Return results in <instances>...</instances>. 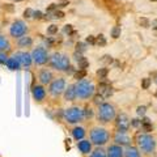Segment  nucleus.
Returning a JSON list of instances; mask_svg holds the SVG:
<instances>
[{"mask_svg":"<svg viewBox=\"0 0 157 157\" xmlns=\"http://www.w3.org/2000/svg\"><path fill=\"white\" fill-rule=\"evenodd\" d=\"M82 113H84V118H85V119H90V118H93V115H94V110H93L92 106H89V105H86L84 107Z\"/></svg>","mask_w":157,"mask_h":157,"instance_id":"nucleus-24","label":"nucleus"},{"mask_svg":"<svg viewBox=\"0 0 157 157\" xmlns=\"http://www.w3.org/2000/svg\"><path fill=\"white\" fill-rule=\"evenodd\" d=\"M89 157H106V149H104L102 147H97V148L92 149Z\"/></svg>","mask_w":157,"mask_h":157,"instance_id":"nucleus-23","label":"nucleus"},{"mask_svg":"<svg viewBox=\"0 0 157 157\" xmlns=\"http://www.w3.org/2000/svg\"><path fill=\"white\" fill-rule=\"evenodd\" d=\"M75 90H76V97L78 100H89L94 96L96 86L93 85V82L88 80H78L75 84Z\"/></svg>","mask_w":157,"mask_h":157,"instance_id":"nucleus-5","label":"nucleus"},{"mask_svg":"<svg viewBox=\"0 0 157 157\" xmlns=\"http://www.w3.org/2000/svg\"><path fill=\"white\" fill-rule=\"evenodd\" d=\"M151 25H152V28H153L155 30H157V20H153V21L151 22Z\"/></svg>","mask_w":157,"mask_h":157,"instance_id":"nucleus-49","label":"nucleus"},{"mask_svg":"<svg viewBox=\"0 0 157 157\" xmlns=\"http://www.w3.org/2000/svg\"><path fill=\"white\" fill-rule=\"evenodd\" d=\"M110 86V84L107 81H105V80H102L100 84H98V88H97V90H98V93H100V94H104V92L107 89V88Z\"/></svg>","mask_w":157,"mask_h":157,"instance_id":"nucleus-25","label":"nucleus"},{"mask_svg":"<svg viewBox=\"0 0 157 157\" xmlns=\"http://www.w3.org/2000/svg\"><path fill=\"white\" fill-rule=\"evenodd\" d=\"M106 157H123V147L115 143L110 144L106 149Z\"/></svg>","mask_w":157,"mask_h":157,"instance_id":"nucleus-15","label":"nucleus"},{"mask_svg":"<svg viewBox=\"0 0 157 157\" xmlns=\"http://www.w3.org/2000/svg\"><path fill=\"white\" fill-rule=\"evenodd\" d=\"M136 113L139 117H145V113H147V107L145 106H137Z\"/></svg>","mask_w":157,"mask_h":157,"instance_id":"nucleus-38","label":"nucleus"},{"mask_svg":"<svg viewBox=\"0 0 157 157\" xmlns=\"http://www.w3.org/2000/svg\"><path fill=\"white\" fill-rule=\"evenodd\" d=\"M152 77H153V82L157 85V72H155V73H152Z\"/></svg>","mask_w":157,"mask_h":157,"instance_id":"nucleus-50","label":"nucleus"},{"mask_svg":"<svg viewBox=\"0 0 157 157\" xmlns=\"http://www.w3.org/2000/svg\"><path fill=\"white\" fill-rule=\"evenodd\" d=\"M68 4H70V2H68V0H60V3L58 4L59 7H66V6H68Z\"/></svg>","mask_w":157,"mask_h":157,"instance_id":"nucleus-45","label":"nucleus"},{"mask_svg":"<svg viewBox=\"0 0 157 157\" xmlns=\"http://www.w3.org/2000/svg\"><path fill=\"white\" fill-rule=\"evenodd\" d=\"M77 67H78V70H85V68L89 67V62L84 58V59H81L80 62H77Z\"/></svg>","mask_w":157,"mask_h":157,"instance_id":"nucleus-29","label":"nucleus"},{"mask_svg":"<svg viewBox=\"0 0 157 157\" xmlns=\"http://www.w3.org/2000/svg\"><path fill=\"white\" fill-rule=\"evenodd\" d=\"M6 67L8 68V70H11V71H18V70H21V66H20L18 60L13 55H9L8 60L6 63Z\"/></svg>","mask_w":157,"mask_h":157,"instance_id":"nucleus-22","label":"nucleus"},{"mask_svg":"<svg viewBox=\"0 0 157 157\" xmlns=\"http://www.w3.org/2000/svg\"><path fill=\"white\" fill-rule=\"evenodd\" d=\"M135 143L137 149L143 156H151L156 153L157 149V139L155 135L148 132H139L135 136Z\"/></svg>","mask_w":157,"mask_h":157,"instance_id":"nucleus-1","label":"nucleus"},{"mask_svg":"<svg viewBox=\"0 0 157 157\" xmlns=\"http://www.w3.org/2000/svg\"><path fill=\"white\" fill-rule=\"evenodd\" d=\"M130 118L124 113H121V114H117L115 118V124H117V131L119 132H127L130 128Z\"/></svg>","mask_w":157,"mask_h":157,"instance_id":"nucleus-13","label":"nucleus"},{"mask_svg":"<svg viewBox=\"0 0 157 157\" xmlns=\"http://www.w3.org/2000/svg\"><path fill=\"white\" fill-rule=\"evenodd\" d=\"M77 148L82 155H89L92 152V141L86 140V139L78 140L77 141Z\"/></svg>","mask_w":157,"mask_h":157,"instance_id":"nucleus-21","label":"nucleus"},{"mask_svg":"<svg viewBox=\"0 0 157 157\" xmlns=\"http://www.w3.org/2000/svg\"><path fill=\"white\" fill-rule=\"evenodd\" d=\"M96 45L97 46H105L106 45V38L102 36V34H100V36L96 37Z\"/></svg>","mask_w":157,"mask_h":157,"instance_id":"nucleus-28","label":"nucleus"},{"mask_svg":"<svg viewBox=\"0 0 157 157\" xmlns=\"http://www.w3.org/2000/svg\"><path fill=\"white\" fill-rule=\"evenodd\" d=\"M73 58H75V60L76 62H80L81 60V59H84V56H82V54L81 52H75V54H73Z\"/></svg>","mask_w":157,"mask_h":157,"instance_id":"nucleus-43","label":"nucleus"},{"mask_svg":"<svg viewBox=\"0 0 157 157\" xmlns=\"http://www.w3.org/2000/svg\"><path fill=\"white\" fill-rule=\"evenodd\" d=\"M85 43H86V45H92V46H94V45H96V37H94V36H89V37H86Z\"/></svg>","mask_w":157,"mask_h":157,"instance_id":"nucleus-39","label":"nucleus"},{"mask_svg":"<svg viewBox=\"0 0 157 157\" xmlns=\"http://www.w3.org/2000/svg\"><path fill=\"white\" fill-rule=\"evenodd\" d=\"M54 78H55V73L51 71V68H47V67L39 68L37 72V80H38V84H41V85L47 86Z\"/></svg>","mask_w":157,"mask_h":157,"instance_id":"nucleus-11","label":"nucleus"},{"mask_svg":"<svg viewBox=\"0 0 157 157\" xmlns=\"http://www.w3.org/2000/svg\"><path fill=\"white\" fill-rule=\"evenodd\" d=\"M130 126L134 127V128H139L141 126V122H140V119H137V118H134V119L130 121Z\"/></svg>","mask_w":157,"mask_h":157,"instance_id":"nucleus-37","label":"nucleus"},{"mask_svg":"<svg viewBox=\"0 0 157 157\" xmlns=\"http://www.w3.org/2000/svg\"><path fill=\"white\" fill-rule=\"evenodd\" d=\"M58 30H59L58 25H50L47 28V34L48 36H55V34L58 33Z\"/></svg>","mask_w":157,"mask_h":157,"instance_id":"nucleus-33","label":"nucleus"},{"mask_svg":"<svg viewBox=\"0 0 157 157\" xmlns=\"http://www.w3.org/2000/svg\"><path fill=\"white\" fill-rule=\"evenodd\" d=\"M55 16H56L58 18H63V17H64V13L60 12V11H59V12L56 11V12H55Z\"/></svg>","mask_w":157,"mask_h":157,"instance_id":"nucleus-47","label":"nucleus"},{"mask_svg":"<svg viewBox=\"0 0 157 157\" xmlns=\"http://www.w3.org/2000/svg\"><path fill=\"white\" fill-rule=\"evenodd\" d=\"M63 119H64L68 124H78L81 123L84 118V113L82 109L78 106H71L68 109L63 110Z\"/></svg>","mask_w":157,"mask_h":157,"instance_id":"nucleus-6","label":"nucleus"},{"mask_svg":"<svg viewBox=\"0 0 157 157\" xmlns=\"http://www.w3.org/2000/svg\"><path fill=\"white\" fill-rule=\"evenodd\" d=\"M12 50V41L6 34L0 33V52H9Z\"/></svg>","mask_w":157,"mask_h":157,"instance_id":"nucleus-17","label":"nucleus"},{"mask_svg":"<svg viewBox=\"0 0 157 157\" xmlns=\"http://www.w3.org/2000/svg\"><path fill=\"white\" fill-rule=\"evenodd\" d=\"M151 78L149 77H144V78H141V88L143 89H149V86H151Z\"/></svg>","mask_w":157,"mask_h":157,"instance_id":"nucleus-32","label":"nucleus"},{"mask_svg":"<svg viewBox=\"0 0 157 157\" xmlns=\"http://www.w3.org/2000/svg\"><path fill=\"white\" fill-rule=\"evenodd\" d=\"M140 25L143 26V28H149L151 26V22H149V20L148 18H140Z\"/></svg>","mask_w":157,"mask_h":157,"instance_id":"nucleus-41","label":"nucleus"},{"mask_svg":"<svg viewBox=\"0 0 157 157\" xmlns=\"http://www.w3.org/2000/svg\"><path fill=\"white\" fill-rule=\"evenodd\" d=\"M17 2H21V0H17Z\"/></svg>","mask_w":157,"mask_h":157,"instance_id":"nucleus-53","label":"nucleus"},{"mask_svg":"<svg viewBox=\"0 0 157 157\" xmlns=\"http://www.w3.org/2000/svg\"><path fill=\"white\" fill-rule=\"evenodd\" d=\"M104 96L102 94H100V93H98V94H96V96H93V101H94V104L96 105H101L102 102H104Z\"/></svg>","mask_w":157,"mask_h":157,"instance_id":"nucleus-36","label":"nucleus"},{"mask_svg":"<svg viewBox=\"0 0 157 157\" xmlns=\"http://www.w3.org/2000/svg\"><path fill=\"white\" fill-rule=\"evenodd\" d=\"M76 51L77 52H85L86 51V43H84V42H78V43H76Z\"/></svg>","mask_w":157,"mask_h":157,"instance_id":"nucleus-31","label":"nucleus"},{"mask_svg":"<svg viewBox=\"0 0 157 157\" xmlns=\"http://www.w3.org/2000/svg\"><path fill=\"white\" fill-rule=\"evenodd\" d=\"M62 96H63V98H64V101H70V102H72V101L77 100V97H76V90H75V84L67 85Z\"/></svg>","mask_w":157,"mask_h":157,"instance_id":"nucleus-19","label":"nucleus"},{"mask_svg":"<svg viewBox=\"0 0 157 157\" xmlns=\"http://www.w3.org/2000/svg\"><path fill=\"white\" fill-rule=\"evenodd\" d=\"M151 2H157V0H151Z\"/></svg>","mask_w":157,"mask_h":157,"instance_id":"nucleus-52","label":"nucleus"},{"mask_svg":"<svg viewBox=\"0 0 157 157\" xmlns=\"http://www.w3.org/2000/svg\"><path fill=\"white\" fill-rule=\"evenodd\" d=\"M64 32H66V33H68V34H71V33H72V26H71V25H66Z\"/></svg>","mask_w":157,"mask_h":157,"instance_id":"nucleus-46","label":"nucleus"},{"mask_svg":"<svg viewBox=\"0 0 157 157\" xmlns=\"http://www.w3.org/2000/svg\"><path fill=\"white\" fill-rule=\"evenodd\" d=\"M48 66H50V68H52V70H55V71L67 72V70L71 66V59L67 54L54 52L50 55V59H48Z\"/></svg>","mask_w":157,"mask_h":157,"instance_id":"nucleus-4","label":"nucleus"},{"mask_svg":"<svg viewBox=\"0 0 157 157\" xmlns=\"http://www.w3.org/2000/svg\"><path fill=\"white\" fill-rule=\"evenodd\" d=\"M32 97L33 100L37 102V104H42V102L46 101L47 98V88L45 85L41 84H36L32 88Z\"/></svg>","mask_w":157,"mask_h":157,"instance_id":"nucleus-12","label":"nucleus"},{"mask_svg":"<svg viewBox=\"0 0 157 157\" xmlns=\"http://www.w3.org/2000/svg\"><path fill=\"white\" fill-rule=\"evenodd\" d=\"M66 86H67V82L64 77H55L47 85V96H50L52 98H59L63 94Z\"/></svg>","mask_w":157,"mask_h":157,"instance_id":"nucleus-8","label":"nucleus"},{"mask_svg":"<svg viewBox=\"0 0 157 157\" xmlns=\"http://www.w3.org/2000/svg\"><path fill=\"white\" fill-rule=\"evenodd\" d=\"M101 60H102V62H104V63H105V64H111V63H113V62H114V59H113V56H110V55H105L104 58H102V59H101Z\"/></svg>","mask_w":157,"mask_h":157,"instance_id":"nucleus-40","label":"nucleus"},{"mask_svg":"<svg viewBox=\"0 0 157 157\" xmlns=\"http://www.w3.org/2000/svg\"><path fill=\"white\" fill-rule=\"evenodd\" d=\"M141 124H145V123H152V122H151V119H149V118L148 117H143V118H141Z\"/></svg>","mask_w":157,"mask_h":157,"instance_id":"nucleus-44","label":"nucleus"},{"mask_svg":"<svg viewBox=\"0 0 157 157\" xmlns=\"http://www.w3.org/2000/svg\"><path fill=\"white\" fill-rule=\"evenodd\" d=\"M71 135H72V137L75 139L76 141H78V140H82L85 137V135H86V131H85V128L82 126H78V124H75L71 128Z\"/></svg>","mask_w":157,"mask_h":157,"instance_id":"nucleus-18","label":"nucleus"},{"mask_svg":"<svg viewBox=\"0 0 157 157\" xmlns=\"http://www.w3.org/2000/svg\"><path fill=\"white\" fill-rule=\"evenodd\" d=\"M89 137L92 144L97 147H102L110 141V131L101 126H93L89 130Z\"/></svg>","mask_w":157,"mask_h":157,"instance_id":"nucleus-3","label":"nucleus"},{"mask_svg":"<svg viewBox=\"0 0 157 157\" xmlns=\"http://www.w3.org/2000/svg\"><path fill=\"white\" fill-rule=\"evenodd\" d=\"M121 33H122V29H121L119 25H115L114 28L111 29V37L114 38V39L119 38V37H121Z\"/></svg>","mask_w":157,"mask_h":157,"instance_id":"nucleus-27","label":"nucleus"},{"mask_svg":"<svg viewBox=\"0 0 157 157\" xmlns=\"http://www.w3.org/2000/svg\"><path fill=\"white\" fill-rule=\"evenodd\" d=\"M33 64L37 67H45L48 64V59H50V52L46 47L43 46H37L30 51Z\"/></svg>","mask_w":157,"mask_h":157,"instance_id":"nucleus-7","label":"nucleus"},{"mask_svg":"<svg viewBox=\"0 0 157 157\" xmlns=\"http://www.w3.org/2000/svg\"><path fill=\"white\" fill-rule=\"evenodd\" d=\"M113 141L115 144L121 145V147H127V145H131V137L127 135V132H119L117 131L114 136H113Z\"/></svg>","mask_w":157,"mask_h":157,"instance_id":"nucleus-14","label":"nucleus"},{"mask_svg":"<svg viewBox=\"0 0 157 157\" xmlns=\"http://www.w3.org/2000/svg\"><path fill=\"white\" fill-rule=\"evenodd\" d=\"M123 157H143L136 145H127L123 148Z\"/></svg>","mask_w":157,"mask_h":157,"instance_id":"nucleus-20","label":"nucleus"},{"mask_svg":"<svg viewBox=\"0 0 157 157\" xmlns=\"http://www.w3.org/2000/svg\"><path fill=\"white\" fill-rule=\"evenodd\" d=\"M33 14H34V11H33V9H26V11L24 12V16H25L26 18L33 17Z\"/></svg>","mask_w":157,"mask_h":157,"instance_id":"nucleus-42","label":"nucleus"},{"mask_svg":"<svg viewBox=\"0 0 157 157\" xmlns=\"http://www.w3.org/2000/svg\"><path fill=\"white\" fill-rule=\"evenodd\" d=\"M117 107L110 104V102H102L101 105H98L97 110H96V115L97 119L101 122V123H111V122L115 121L117 118Z\"/></svg>","mask_w":157,"mask_h":157,"instance_id":"nucleus-2","label":"nucleus"},{"mask_svg":"<svg viewBox=\"0 0 157 157\" xmlns=\"http://www.w3.org/2000/svg\"><path fill=\"white\" fill-rule=\"evenodd\" d=\"M8 58H9V52H0V64L6 66Z\"/></svg>","mask_w":157,"mask_h":157,"instance_id":"nucleus-34","label":"nucleus"},{"mask_svg":"<svg viewBox=\"0 0 157 157\" xmlns=\"http://www.w3.org/2000/svg\"><path fill=\"white\" fill-rule=\"evenodd\" d=\"M155 97H156V98H157V90H156V92H155Z\"/></svg>","mask_w":157,"mask_h":157,"instance_id":"nucleus-51","label":"nucleus"},{"mask_svg":"<svg viewBox=\"0 0 157 157\" xmlns=\"http://www.w3.org/2000/svg\"><path fill=\"white\" fill-rule=\"evenodd\" d=\"M33 17H36V18H42V13L39 12V11H37V12H34Z\"/></svg>","mask_w":157,"mask_h":157,"instance_id":"nucleus-48","label":"nucleus"},{"mask_svg":"<svg viewBox=\"0 0 157 157\" xmlns=\"http://www.w3.org/2000/svg\"><path fill=\"white\" fill-rule=\"evenodd\" d=\"M140 127H141V131H143V132H148V134H149L151 131H153V124H152V123L141 124Z\"/></svg>","mask_w":157,"mask_h":157,"instance_id":"nucleus-35","label":"nucleus"},{"mask_svg":"<svg viewBox=\"0 0 157 157\" xmlns=\"http://www.w3.org/2000/svg\"><path fill=\"white\" fill-rule=\"evenodd\" d=\"M107 73H109V68L104 67V68H100V70L97 71V76L100 77L101 80H105L106 76H107Z\"/></svg>","mask_w":157,"mask_h":157,"instance_id":"nucleus-26","label":"nucleus"},{"mask_svg":"<svg viewBox=\"0 0 157 157\" xmlns=\"http://www.w3.org/2000/svg\"><path fill=\"white\" fill-rule=\"evenodd\" d=\"M33 43H34V39H33L32 36H29V34H25V36H22V37L16 39V45L18 46V48H21V50L32 47Z\"/></svg>","mask_w":157,"mask_h":157,"instance_id":"nucleus-16","label":"nucleus"},{"mask_svg":"<svg viewBox=\"0 0 157 157\" xmlns=\"http://www.w3.org/2000/svg\"><path fill=\"white\" fill-rule=\"evenodd\" d=\"M9 38H13L16 41L17 38L25 36V34L29 33V26L28 24L24 21V20H14L12 21V24L9 25Z\"/></svg>","mask_w":157,"mask_h":157,"instance_id":"nucleus-9","label":"nucleus"},{"mask_svg":"<svg viewBox=\"0 0 157 157\" xmlns=\"http://www.w3.org/2000/svg\"><path fill=\"white\" fill-rule=\"evenodd\" d=\"M85 76H86V71L85 70H78V71L75 72V78H77V81L85 78Z\"/></svg>","mask_w":157,"mask_h":157,"instance_id":"nucleus-30","label":"nucleus"},{"mask_svg":"<svg viewBox=\"0 0 157 157\" xmlns=\"http://www.w3.org/2000/svg\"><path fill=\"white\" fill-rule=\"evenodd\" d=\"M12 55L18 60L21 70H29L33 66V60H32V55L29 51H24V50H18L16 52H13Z\"/></svg>","mask_w":157,"mask_h":157,"instance_id":"nucleus-10","label":"nucleus"}]
</instances>
